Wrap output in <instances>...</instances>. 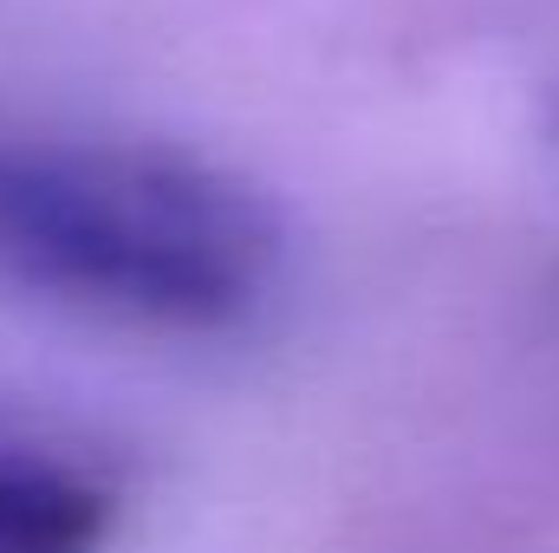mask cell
<instances>
[{
	"mask_svg": "<svg viewBox=\"0 0 559 553\" xmlns=\"http://www.w3.org/2000/svg\"><path fill=\"white\" fill-rule=\"evenodd\" d=\"M280 280L274 209L143 138H0V286L163 339L235 332Z\"/></svg>",
	"mask_w": 559,
	"mask_h": 553,
	"instance_id": "6da1fadb",
	"label": "cell"
},
{
	"mask_svg": "<svg viewBox=\"0 0 559 553\" xmlns=\"http://www.w3.org/2000/svg\"><path fill=\"white\" fill-rule=\"evenodd\" d=\"M118 495L52 449H0V553H105Z\"/></svg>",
	"mask_w": 559,
	"mask_h": 553,
	"instance_id": "7a4b0ae2",
	"label": "cell"
}]
</instances>
